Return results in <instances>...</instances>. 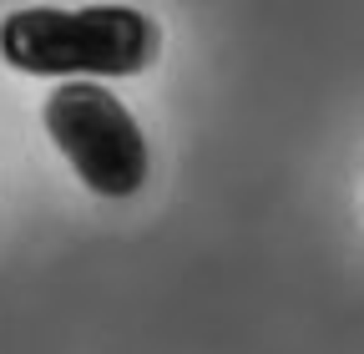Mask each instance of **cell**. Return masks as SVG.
Instances as JSON below:
<instances>
[{"label":"cell","mask_w":364,"mask_h":354,"mask_svg":"<svg viewBox=\"0 0 364 354\" xmlns=\"http://www.w3.org/2000/svg\"><path fill=\"white\" fill-rule=\"evenodd\" d=\"M56 152L97 198H132L147 183V137L136 117L102 81H61L41 107Z\"/></svg>","instance_id":"obj_2"},{"label":"cell","mask_w":364,"mask_h":354,"mask_svg":"<svg viewBox=\"0 0 364 354\" xmlns=\"http://www.w3.org/2000/svg\"><path fill=\"white\" fill-rule=\"evenodd\" d=\"M157 21L132 6H31L0 21V56L26 76H136L157 61Z\"/></svg>","instance_id":"obj_1"}]
</instances>
